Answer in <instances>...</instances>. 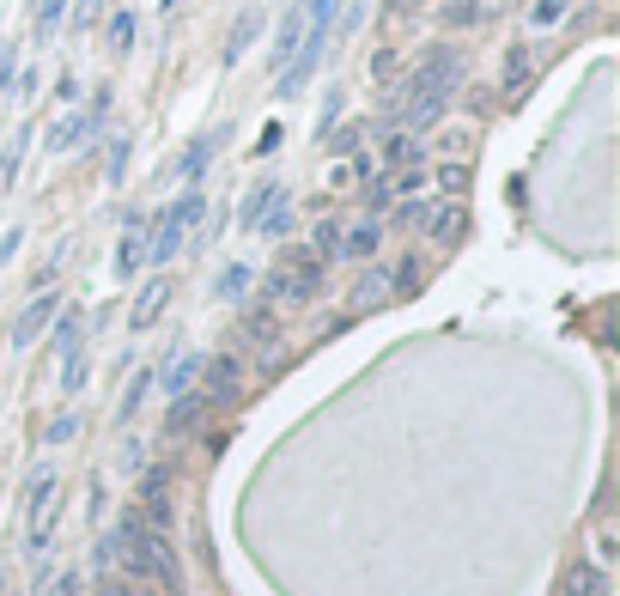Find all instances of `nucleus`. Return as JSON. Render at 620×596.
I'll list each match as a JSON object with an SVG mask.
<instances>
[{"label": "nucleus", "mask_w": 620, "mask_h": 596, "mask_svg": "<svg viewBox=\"0 0 620 596\" xmlns=\"http://www.w3.org/2000/svg\"><path fill=\"white\" fill-rule=\"evenodd\" d=\"M317 286H323V256L317 250H286L268 274L274 305H304V298H317Z\"/></svg>", "instance_id": "f257e3e1"}, {"label": "nucleus", "mask_w": 620, "mask_h": 596, "mask_svg": "<svg viewBox=\"0 0 620 596\" xmlns=\"http://www.w3.org/2000/svg\"><path fill=\"white\" fill-rule=\"evenodd\" d=\"M195 219H201V195L189 189L183 201H171V207L159 213V226H152V238H146V256H152V262H171L177 244H183V232L195 226Z\"/></svg>", "instance_id": "f03ea898"}, {"label": "nucleus", "mask_w": 620, "mask_h": 596, "mask_svg": "<svg viewBox=\"0 0 620 596\" xmlns=\"http://www.w3.org/2000/svg\"><path fill=\"white\" fill-rule=\"evenodd\" d=\"M201 396L207 402H238V390H244V365L231 359V353H219V359H201Z\"/></svg>", "instance_id": "7ed1b4c3"}, {"label": "nucleus", "mask_w": 620, "mask_h": 596, "mask_svg": "<svg viewBox=\"0 0 620 596\" xmlns=\"http://www.w3.org/2000/svg\"><path fill=\"white\" fill-rule=\"evenodd\" d=\"M420 226L432 232V244H462V238H469V207H462V201H438V207H426V219H420Z\"/></svg>", "instance_id": "20e7f679"}, {"label": "nucleus", "mask_w": 620, "mask_h": 596, "mask_svg": "<svg viewBox=\"0 0 620 596\" xmlns=\"http://www.w3.org/2000/svg\"><path fill=\"white\" fill-rule=\"evenodd\" d=\"M165 305H171V280H146V286H140V298H134V311H128V329H134V335H140V329H152Z\"/></svg>", "instance_id": "39448f33"}, {"label": "nucleus", "mask_w": 620, "mask_h": 596, "mask_svg": "<svg viewBox=\"0 0 620 596\" xmlns=\"http://www.w3.org/2000/svg\"><path fill=\"white\" fill-rule=\"evenodd\" d=\"M55 311H61V298H55V292H43L37 305H31V311H25L19 323H13V347H31V341H37V335L49 329V317H55Z\"/></svg>", "instance_id": "423d86ee"}, {"label": "nucleus", "mask_w": 620, "mask_h": 596, "mask_svg": "<svg viewBox=\"0 0 620 596\" xmlns=\"http://www.w3.org/2000/svg\"><path fill=\"white\" fill-rule=\"evenodd\" d=\"M608 590V572L596 560H572V572L560 578V596H602Z\"/></svg>", "instance_id": "0eeeda50"}, {"label": "nucleus", "mask_w": 620, "mask_h": 596, "mask_svg": "<svg viewBox=\"0 0 620 596\" xmlns=\"http://www.w3.org/2000/svg\"><path fill=\"white\" fill-rule=\"evenodd\" d=\"M134 268H146V219H140V213L128 219L122 250H116V274H134Z\"/></svg>", "instance_id": "6e6552de"}, {"label": "nucleus", "mask_w": 620, "mask_h": 596, "mask_svg": "<svg viewBox=\"0 0 620 596\" xmlns=\"http://www.w3.org/2000/svg\"><path fill=\"white\" fill-rule=\"evenodd\" d=\"M377 244H383V226H377V219H359L353 232H341V256H353V262L377 256Z\"/></svg>", "instance_id": "1a4fd4ad"}, {"label": "nucleus", "mask_w": 620, "mask_h": 596, "mask_svg": "<svg viewBox=\"0 0 620 596\" xmlns=\"http://www.w3.org/2000/svg\"><path fill=\"white\" fill-rule=\"evenodd\" d=\"M420 159V134L408 128V134H390V140H383V153H377V165L383 171H402V165H414Z\"/></svg>", "instance_id": "9d476101"}, {"label": "nucleus", "mask_w": 620, "mask_h": 596, "mask_svg": "<svg viewBox=\"0 0 620 596\" xmlns=\"http://www.w3.org/2000/svg\"><path fill=\"white\" fill-rule=\"evenodd\" d=\"M244 341H250V347H274V341H280L274 305H250V311H244Z\"/></svg>", "instance_id": "9b49d317"}, {"label": "nucleus", "mask_w": 620, "mask_h": 596, "mask_svg": "<svg viewBox=\"0 0 620 596\" xmlns=\"http://www.w3.org/2000/svg\"><path fill=\"white\" fill-rule=\"evenodd\" d=\"M207 408H213V402H207V396H201V390H183V396H177V402H171V432H195V426H201V414H207Z\"/></svg>", "instance_id": "f8f14e48"}, {"label": "nucleus", "mask_w": 620, "mask_h": 596, "mask_svg": "<svg viewBox=\"0 0 620 596\" xmlns=\"http://www.w3.org/2000/svg\"><path fill=\"white\" fill-rule=\"evenodd\" d=\"M383 298H390V274H383V268H365L359 286H353V311H371V305H383Z\"/></svg>", "instance_id": "ddd939ff"}, {"label": "nucleus", "mask_w": 620, "mask_h": 596, "mask_svg": "<svg viewBox=\"0 0 620 596\" xmlns=\"http://www.w3.org/2000/svg\"><path fill=\"white\" fill-rule=\"evenodd\" d=\"M195 378H201V359H195V353H171V365H165V390L183 396V390H195Z\"/></svg>", "instance_id": "4468645a"}, {"label": "nucleus", "mask_w": 620, "mask_h": 596, "mask_svg": "<svg viewBox=\"0 0 620 596\" xmlns=\"http://www.w3.org/2000/svg\"><path fill=\"white\" fill-rule=\"evenodd\" d=\"M341 232H347L341 219H317V226H310V250H317L323 262H335L341 256Z\"/></svg>", "instance_id": "2eb2a0df"}, {"label": "nucleus", "mask_w": 620, "mask_h": 596, "mask_svg": "<svg viewBox=\"0 0 620 596\" xmlns=\"http://www.w3.org/2000/svg\"><path fill=\"white\" fill-rule=\"evenodd\" d=\"M432 183L444 189V201H462V195H469V165H462V159H444Z\"/></svg>", "instance_id": "dca6fc26"}, {"label": "nucleus", "mask_w": 620, "mask_h": 596, "mask_svg": "<svg viewBox=\"0 0 620 596\" xmlns=\"http://www.w3.org/2000/svg\"><path fill=\"white\" fill-rule=\"evenodd\" d=\"M256 232H262V238H286V232H292V207H286V195L268 201V213L256 219Z\"/></svg>", "instance_id": "f3484780"}, {"label": "nucleus", "mask_w": 620, "mask_h": 596, "mask_svg": "<svg viewBox=\"0 0 620 596\" xmlns=\"http://www.w3.org/2000/svg\"><path fill=\"white\" fill-rule=\"evenodd\" d=\"M529 80H535V61H529L523 49H511V61H505V98H523Z\"/></svg>", "instance_id": "a211bd4d"}, {"label": "nucleus", "mask_w": 620, "mask_h": 596, "mask_svg": "<svg viewBox=\"0 0 620 596\" xmlns=\"http://www.w3.org/2000/svg\"><path fill=\"white\" fill-rule=\"evenodd\" d=\"M274 195H280L274 183H256V189L244 195V213H238V226H244V232H256V219L268 213V201H274Z\"/></svg>", "instance_id": "6ab92c4d"}, {"label": "nucleus", "mask_w": 620, "mask_h": 596, "mask_svg": "<svg viewBox=\"0 0 620 596\" xmlns=\"http://www.w3.org/2000/svg\"><path fill=\"white\" fill-rule=\"evenodd\" d=\"M256 31H262V13H244V19H238V31L225 37V61H238V55L256 43Z\"/></svg>", "instance_id": "aec40b11"}, {"label": "nucleus", "mask_w": 620, "mask_h": 596, "mask_svg": "<svg viewBox=\"0 0 620 596\" xmlns=\"http://www.w3.org/2000/svg\"><path fill=\"white\" fill-rule=\"evenodd\" d=\"M213 146H219V134H201L189 153H183V183H195L201 171H207V159H213Z\"/></svg>", "instance_id": "412c9836"}, {"label": "nucleus", "mask_w": 620, "mask_h": 596, "mask_svg": "<svg viewBox=\"0 0 620 596\" xmlns=\"http://www.w3.org/2000/svg\"><path fill=\"white\" fill-rule=\"evenodd\" d=\"M25 146H31V134L19 128V134H13V146H7V153H0V195L13 189V177H19V159H25Z\"/></svg>", "instance_id": "4be33fe9"}, {"label": "nucleus", "mask_w": 620, "mask_h": 596, "mask_svg": "<svg viewBox=\"0 0 620 596\" xmlns=\"http://www.w3.org/2000/svg\"><path fill=\"white\" fill-rule=\"evenodd\" d=\"M250 292V268L244 262H231L225 274H219V298H244Z\"/></svg>", "instance_id": "5701e85b"}, {"label": "nucleus", "mask_w": 620, "mask_h": 596, "mask_svg": "<svg viewBox=\"0 0 620 596\" xmlns=\"http://www.w3.org/2000/svg\"><path fill=\"white\" fill-rule=\"evenodd\" d=\"M323 140H329V153H341V159H347L353 146L365 140V122H347V128H335V134H323Z\"/></svg>", "instance_id": "b1692460"}, {"label": "nucleus", "mask_w": 620, "mask_h": 596, "mask_svg": "<svg viewBox=\"0 0 620 596\" xmlns=\"http://www.w3.org/2000/svg\"><path fill=\"white\" fill-rule=\"evenodd\" d=\"M80 384H86V359H80V347L67 353V365H61V390L67 396H80Z\"/></svg>", "instance_id": "393cba45"}, {"label": "nucleus", "mask_w": 620, "mask_h": 596, "mask_svg": "<svg viewBox=\"0 0 620 596\" xmlns=\"http://www.w3.org/2000/svg\"><path fill=\"white\" fill-rule=\"evenodd\" d=\"M590 560H596L602 572H608V566L620 560V542H614V524H602V530H596V554H590Z\"/></svg>", "instance_id": "a878e982"}, {"label": "nucleus", "mask_w": 620, "mask_h": 596, "mask_svg": "<svg viewBox=\"0 0 620 596\" xmlns=\"http://www.w3.org/2000/svg\"><path fill=\"white\" fill-rule=\"evenodd\" d=\"M475 19H493V0H462V7H450V25H475Z\"/></svg>", "instance_id": "bb28decb"}, {"label": "nucleus", "mask_w": 620, "mask_h": 596, "mask_svg": "<svg viewBox=\"0 0 620 596\" xmlns=\"http://www.w3.org/2000/svg\"><path fill=\"white\" fill-rule=\"evenodd\" d=\"M128 43H134V13H110V49L122 55Z\"/></svg>", "instance_id": "cd10ccee"}, {"label": "nucleus", "mask_w": 620, "mask_h": 596, "mask_svg": "<svg viewBox=\"0 0 620 596\" xmlns=\"http://www.w3.org/2000/svg\"><path fill=\"white\" fill-rule=\"evenodd\" d=\"M390 201H396V189H390V177H377V183L365 189V207H371V219H377L383 207H390Z\"/></svg>", "instance_id": "c85d7f7f"}, {"label": "nucleus", "mask_w": 620, "mask_h": 596, "mask_svg": "<svg viewBox=\"0 0 620 596\" xmlns=\"http://www.w3.org/2000/svg\"><path fill=\"white\" fill-rule=\"evenodd\" d=\"M146 384H152V371H140V378L128 384V396H122V420H134V408L146 402Z\"/></svg>", "instance_id": "c756f323"}, {"label": "nucleus", "mask_w": 620, "mask_h": 596, "mask_svg": "<svg viewBox=\"0 0 620 596\" xmlns=\"http://www.w3.org/2000/svg\"><path fill=\"white\" fill-rule=\"evenodd\" d=\"M365 171H371L365 159H341V165H335V189H353V183H359Z\"/></svg>", "instance_id": "7c9ffc66"}, {"label": "nucleus", "mask_w": 620, "mask_h": 596, "mask_svg": "<svg viewBox=\"0 0 620 596\" xmlns=\"http://www.w3.org/2000/svg\"><path fill=\"white\" fill-rule=\"evenodd\" d=\"M98 596H146V584H140V578H104Z\"/></svg>", "instance_id": "2f4dec72"}, {"label": "nucleus", "mask_w": 620, "mask_h": 596, "mask_svg": "<svg viewBox=\"0 0 620 596\" xmlns=\"http://www.w3.org/2000/svg\"><path fill=\"white\" fill-rule=\"evenodd\" d=\"M529 19H535V25H560V0H535Z\"/></svg>", "instance_id": "473e14b6"}, {"label": "nucleus", "mask_w": 620, "mask_h": 596, "mask_svg": "<svg viewBox=\"0 0 620 596\" xmlns=\"http://www.w3.org/2000/svg\"><path fill=\"white\" fill-rule=\"evenodd\" d=\"M444 153H450V159L469 153V128H450V134H444Z\"/></svg>", "instance_id": "72a5a7b5"}, {"label": "nucleus", "mask_w": 620, "mask_h": 596, "mask_svg": "<svg viewBox=\"0 0 620 596\" xmlns=\"http://www.w3.org/2000/svg\"><path fill=\"white\" fill-rule=\"evenodd\" d=\"M7 86H13V43L0 37V92H7Z\"/></svg>", "instance_id": "f704fd0d"}, {"label": "nucleus", "mask_w": 620, "mask_h": 596, "mask_svg": "<svg viewBox=\"0 0 620 596\" xmlns=\"http://www.w3.org/2000/svg\"><path fill=\"white\" fill-rule=\"evenodd\" d=\"M426 219V201H408V207H396V226H420Z\"/></svg>", "instance_id": "c9c22d12"}, {"label": "nucleus", "mask_w": 620, "mask_h": 596, "mask_svg": "<svg viewBox=\"0 0 620 596\" xmlns=\"http://www.w3.org/2000/svg\"><path fill=\"white\" fill-rule=\"evenodd\" d=\"M122 165H128V140L110 146V183H122Z\"/></svg>", "instance_id": "e433bc0d"}, {"label": "nucleus", "mask_w": 620, "mask_h": 596, "mask_svg": "<svg viewBox=\"0 0 620 596\" xmlns=\"http://www.w3.org/2000/svg\"><path fill=\"white\" fill-rule=\"evenodd\" d=\"M13 250H19V232H7V238H0V262H13Z\"/></svg>", "instance_id": "4c0bfd02"}, {"label": "nucleus", "mask_w": 620, "mask_h": 596, "mask_svg": "<svg viewBox=\"0 0 620 596\" xmlns=\"http://www.w3.org/2000/svg\"><path fill=\"white\" fill-rule=\"evenodd\" d=\"M408 7H420V0H396V13H408Z\"/></svg>", "instance_id": "58836bf2"}, {"label": "nucleus", "mask_w": 620, "mask_h": 596, "mask_svg": "<svg viewBox=\"0 0 620 596\" xmlns=\"http://www.w3.org/2000/svg\"><path fill=\"white\" fill-rule=\"evenodd\" d=\"M165 7H177V0H165Z\"/></svg>", "instance_id": "ea45409f"}]
</instances>
